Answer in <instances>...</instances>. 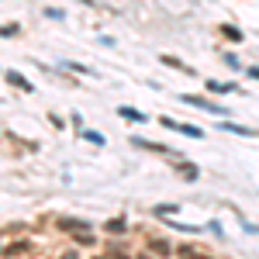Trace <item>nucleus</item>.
I'll use <instances>...</instances> for the list:
<instances>
[{
	"instance_id": "obj_9",
	"label": "nucleus",
	"mask_w": 259,
	"mask_h": 259,
	"mask_svg": "<svg viewBox=\"0 0 259 259\" xmlns=\"http://www.w3.org/2000/svg\"><path fill=\"white\" fill-rule=\"evenodd\" d=\"M107 232H111V235H121V232H124V218H111L107 221Z\"/></svg>"
},
{
	"instance_id": "obj_7",
	"label": "nucleus",
	"mask_w": 259,
	"mask_h": 259,
	"mask_svg": "<svg viewBox=\"0 0 259 259\" xmlns=\"http://www.w3.org/2000/svg\"><path fill=\"white\" fill-rule=\"evenodd\" d=\"M7 80L14 83V87H21V90H31V83L24 80V76H18V73H14V69H11V73H7Z\"/></svg>"
},
{
	"instance_id": "obj_5",
	"label": "nucleus",
	"mask_w": 259,
	"mask_h": 259,
	"mask_svg": "<svg viewBox=\"0 0 259 259\" xmlns=\"http://www.w3.org/2000/svg\"><path fill=\"white\" fill-rule=\"evenodd\" d=\"M180 135H190V139H204V132H200V128H194V124H183V121H180Z\"/></svg>"
},
{
	"instance_id": "obj_14",
	"label": "nucleus",
	"mask_w": 259,
	"mask_h": 259,
	"mask_svg": "<svg viewBox=\"0 0 259 259\" xmlns=\"http://www.w3.org/2000/svg\"><path fill=\"white\" fill-rule=\"evenodd\" d=\"M152 252H159V256H162V252H169V245H166V242H152Z\"/></svg>"
},
{
	"instance_id": "obj_2",
	"label": "nucleus",
	"mask_w": 259,
	"mask_h": 259,
	"mask_svg": "<svg viewBox=\"0 0 259 259\" xmlns=\"http://www.w3.org/2000/svg\"><path fill=\"white\" fill-rule=\"evenodd\" d=\"M177 259H211V256H207V252H200V249H194V245H180Z\"/></svg>"
},
{
	"instance_id": "obj_3",
	"label": "nucleus",
	"mask_w": 259,
	"mask_h": 259,
	"mask_svg": "<svg viewBox=\"0 0 259 259\" xmlns=\"http://www.w3.org/2000/svg\"><path fill=\"white\" fill-rule=\"evenodd\" d=\"M221 128H225V132H232V135H245V139H256V132H252V128H242V124H235V121H225Z\"/></svg>"
},
{
	"instance_id": "obj_1",
	"label": "nucleus",
	"mask_w": 259,
	"mask_h": 259,
	"mask_svg": "<svg viewBox=\"0 0 259 259\" xmlns=\"http://www.w3.org/2000/svg\"><path fill=\"white\" fill-rule=\"evenodd\" d=\"M183 104H194V107H200V111H211V114H225V107H218V104H211V100H200V97H180Z\"/></svg>"
},
{
	"instance_id": "obj_15",
	"label": "nucleus",
	"mask_w": 259,
	"mask_h": 259,
	"mask_svg": "<svg viewBox=\"0 0 259 259\" xmlns=\"http://www.w3.org/2000/svg\"><path fill=\"white\" fill-rule=\"evenodd\" d=\"M94 259H114V256H94Z\"/></svg>"
},
{
	"instance_id": "obj_13",
	"label": "nucleus",
	"mask_w": 259,
	"mask_h": 259,
	"mask_svg": "<svg viewBox=\"0 0 259 259\" xmlns=\"http://www.w3.org/2000/svg\"><path fill=\"white\" fill-rule=\"evenodd\" d=\"M159 121L169 128V132H180V121H173V118H159Z\"/></svg>"
},
{
	"instance_id": "obj_4",
	"label": "nucleus",
	"mask_w": 259,
	"mask_h": 259,
	"mask_svg": "<svg viewBox=\"0 0 259 259\" xmlns=\"http://www.w3.org/2000/svg\"><path fill=\"white\" fill-rule=\"evenodd\" d=\"M152 211H156V214H159V218H173V214H177L180 207H177V204H156V207H152Z\"/></svg>"
},
{
	"instance_id": "obj_12",
	"label": "nucleus",
	"mask_w": 259,
	"mask_h": 259,
	"mask_svg": "<svg viewBox=\"0 0 259 259\" xmlns=\"http://www.w3.org/2000/svg\"><path fill=\"white\" fill-rule=\"evenodd\" d=\"M45 18H52V21H62L66 14H62V11H56V7H45Z\"/></svg>"
},
{
	"instance_id": "obj_8",
	"label": "nucleus",
	"mask_w": 259,
	"mask_h": 259,
	"mask_svg": "<svg viewBox=\"0 0 259 259\" xmlns=\"http://www.w3.org/2000/svg\"><path fill=\"white\" fill-rule=\"evenodd\" d=\"M118 114H121V118H128V121H145V114L132 111V107H118Z\"/></svg>"
},
{
	"instance_id": "obj_16",
	"label": "nucleus",
	"mask_w": 259,
	"mask_h": 259,
	"mask_svg": "<svg viewBox=\"0 0 259 259\" xmlns=\"http://www.w3.org/2000/svg\"><path fill=\"white\" fill-rule=\"evenodd\" d=\"M142 259H149V256H142Z\"/></svg>"
},
{
	"instance_id": "obj_11",
	"label": "nucleus",
	"mask_w": 259,
	"mask_h": 259,
	"mask_svg": "<svg viewBox=\"0 0 259 259\" xmlns=\"http://www.w3.org/2000/svg\"><path fill=\"white\" fill-rule=\"evenodd\" d=\"M180 173L187 180H197V166H180Z\"/></svg>"
},
{
	"instance_id": "obj_10",
	"label": "nucleus",
	"mask_w": 259,
	"mask_h": 259,
	"mask_svg": "<svg viewBox=\"0 0 259 259\" xmlns=\"http://www.w3.org/2000/svg\"><path fill=\"white\" fill-rule=\"evenodd\" d=\"M66 69H69V73H83V76H90V69L80 66V62H66Z\"/></svg>"
},
{
	"instance_id": "obj_6",
	"label": "nucleus",
	"mask_w": 259,
	"mask_h": 259,
	"mask_svg": "<svg viewBox=\"0 0 259 259\" xmlns=\"http://www.w3.org/2000/svg\"><path fill=\"white\" fill-rule=\"evenodd\" d=\"M162 62H166V66H173V69H180V73H190V66H183L177 56H162Z\"/></svg>"
}]
</instances>
